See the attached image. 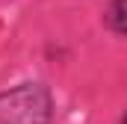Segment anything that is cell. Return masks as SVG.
I'll list each match as a JSON object with an SVG mask.
<instances>
[{"mask_svg":"<svg viewBox=\"0 0 127 124\" xmlns=\"http://www.w3.org/2000/svg\"><path fill=\"white\" fill-rule=\"evenodd\" d=\"M56 100L47 83L24 80L0 92V124H53Z\"/></svg>","mask_w":127,"mask_h":124,"instance_id":"6da1fadb","label":"cell"},{"mask_svg":"<svg viewBox=\"0 0 127 124\" xmlns=\"http://www.w3.org/2000/svg\"><path fill=\"white\" fill-rule=\"evenodd\" d=\"M103 27L118 35V38H127V0H109L103 6V15H100Z\"/></svg>","mask_w":127,"mask_h":124,"instance_id":"7a4b0ae2","label":"cell"},{"mask_svg":"<svg viewBox=\"0 0 127 124\" xmlns=\"http://www.w3.org/2000/svg\"><path fill=\"white\" fill-rule=\"evenodd\" d=\"M118 124H127V106H124V112H121V121Z\"/></svg>","mask_w":127,"mask_h":124,"instance_id":"3957f363","label":"cell"}]
</instances>
